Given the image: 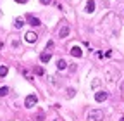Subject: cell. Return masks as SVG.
I'll list each match as a JSON object with an SVG mask.
<instances>
[{"mask_svg":"<svg viewBox=\"0 0 124 121\" xmlns=\"http://www.w3.org/2000/svg\"><path fill=\"white\" fill-rule=\"evenodd\" d=\"M102 119H103V112H102V111H98V109L90 111V114H88V121H102Z\"/></svg>","mask_w":124,"mask_h":121,"instance_id":"obj_1","label":"cell"},{"mask_svg":"<svg viewBox=\"0 0 124 121\" xmlns=\"http://www.w3.org/2000/svg\"><path fill=\"white\" fill-rule=\"evenodd\" d=\"M36 102H38L36 95H28V97H26V100H24V105L29 109V107H33V105H36Z\"/></svg>","mask_w":124,"mask_h":121,"instance_id":"obj_2","label":"cell"},{"mask_svg":"<svg viewBox=\"0 0 124 121\" xmlns=\"http://www.w3.org/2000/svg\"><path fill=\"white\" fill-rule=\"evenodd\" d=\"M24 40H26L28 43H35V42L38 40V35H36V33H33V31H28V33L24 35Z\"/></svg>","mask_w":124,"mask_h":121,"instance_id":"obj_3","label":"cell"},{"mask_svg":"<svg viewBox=\"0 0 124 121\" xmlns=\"http://www.w3.org/2000/svg\"><path fill=\"white\" fill-rule=\"evenodd\" d=\"M107 99H108V94L107 92H97L95 94V100L97 102H105Z\"/></svg>","mask_w":124,"mask_h":121,"instance_id":"obj_4","label":"cell"},{"mask_svg":"<svg viewBox=\"0 0 124 121\" xmlns=\"http://www.w3.org/2000/svg\"><path fill=\"white\" fill-rule=\"evenodd\" d=\"M67 35H69V26L64 24V26L60 28V31H59V38H66Z\"/></svg>","mask_w":124,"mask_h":121,"instance_id":"obj_5","label":"cell"},{"mask_svg":"<svg viewBox=\"0 0 124 121\" xmlns=\"http://www.w3.org/2000/svg\"><path fill=\"white\" fill-rule=\"evenodd\" d=\"M28 23H29L31 26H40V24H41V21H40L38 17H35V16H28Z\"/></svg>","mask_w":124,"mask_h":121,"instance_id":"obj_6","label":"cell"},{"mask_svg":"<svg viewBox=\"0 0 124 121\" xmlns=\"http://www.w3.org/2000/svg\"><path fill=\"white\" fill-rule=\"evenodd\" d=\"M52 59V55H50V52H45V54H41L40 55V60H41V62L43 64H46V62H48V60Z\"/></svg>","mask_w":124,"mask_h":121,"instance_id":"obj_7","label":"cell"},{"mask_svg":"<svg viewBox=\"0 0 124 121\" xmlns=\"http://www.w3.org/2000/svg\"><path fill=\"white\" fill-rule=\"evenodd\" d=\"M93 10H95V2H93V0H88V2H86V12L91 14Z\"/></svg>","mask_w":124,"mask_h":121,"instance_id":"obj_8","label":"cell"},{"mask_svg":"<svg viewBox=\"0 0 124 121\" xmlns=\"http://www.w3.org/2000/svg\"><path fill=\"white\" fill-rule=\"evenodd\" d=\"M71 54H72L74 57H81V55H83V50H81L79 47H72V49H71Z\"/></svg>","mask_w":124,"mask_h":121,"instance_id":"obj_9","label":"cell"},{"mask_svg":"<svg viewBox=\"0 0 124 121\" xmlns=\"http://www.w3.org/2000/svg\"><path fill=\"white\" fill-rule=\"evenodd\" d=\"M57 68H59L60 71H64V69L67 68V62H66L64 59H59V60H57Z\"/></svg>","mask_w":124,"mask_h":121,"instance_id":"obj_10","label":"cell"},{"mask_svg":"<svg viewBox=\"0 0 124 121\" xmlns=\"http://www.w3.org/2000/svg\"><path fill=\"white\" fill-rule=\"evenodd\" d=\"M9 92H10V88H9V86H0V97H5Z\"/></svg>","mask_w":124,"mask_h":121,"instance_id":"obj_11","label":"cell"},{"mask_svg":"<svg viewBox=\"0 0 124 121\" xmlns=\"http://www.w3.org/2000/svg\"><path fill=\"white\" fill-rule=\"evenodd\" d=\"M14 26H16V28H17V29H21V28L24 26V21H23L21 17H17V19H16V21H14Z\"/></svg>","mask_w":124,"mask_h":121,"instance_id":"obj_12","label":"cell"},{"mask_svg":"<svg viewBox=\"0 0 124 121\" xmlns=\"http://www.w3.org/2000/svg\"><path fill=\"white\" fill-rule=\"evenodd\" d=\"M7 73H9L7 66H0V78H4V76H7Z\"/></svg>","mask_w":124,"mask_h":121,"instance_id":"obj_13","label":"cell"},{"mask_svg":"<svg viewBox=\"0 0 124 121\" xmlns=\"http://www.w3.org/2000/svg\"><path fill=\"white\" fill-rule=\"evenodd\" d=\"M43 118H45V114H43V112H40V114L36 116V121H43Z\"/></svg>","mask_w":124,"mask_h":121,"instance_id":"obj_14","label":"cell"},{"mask_svg":"<svg viewBox=\"0 0 124 121\" xmlns=\"http://www.w3.org/2000/svg\"><path fill=\"white\" fill-rule=\"evenodd\" d=\"M35 73H36V74H43V69H41V68H35Z\"/></svg>","mask_w":124,"mask_h":121,"instance_id":"obj_15","label":"cell"},{"mask_svg":"<svg viewBox=\"0 0 124 121\" xmlns=\"http://www.w3.org/2000/svg\"><path fill=\"white\" fill-rule=\"evenodd\" d=\"M40 2H41L43 5H48V4H52V0H40Z\"/></svg>","mask_w":124,"mask_h":121,"instance_id":"obj_16","label":"cell"},{"mask_svg":"<svg viewBox=\"0 0 124 121\" xmlns=\"http://www.w3.org/2000/svg\"><path fill=\"white\" fill-rule=\"evenodd\" d=\"M91 85H93V88H95L97 85H100V80H93V83H91Z\"/></svg>","mask_w":124,"mask_h":121,"instance_id":"obj_17","label":"cell"},{"mask_svg":"<svg viewBox=\"0 0 124 121\" xmlns=\"http://www.w3.org/2000/svg\"><path fill=\"white\" fill-rule=\"evenodd\" d=\"M121 92H122V95H124V81L121 83Z\"/></svg>","mask_w":124,"mask_h":121,"instance_id":"obj_18","label":"cell"},{"mask_svg":"<svg viewBox=\"0 0 124 121\" xmlns=\"http://www.w3.org/2000/svg\"><path fill=\"white\" fill-rule=\"evenodd\" d=\"M16 2H19V4H26V0H16Z\"/></svg>","mask_w":124,"mask_h":121,"instance_id":"obj_19","label":"cell"},{"mask_svg":"<svg viewBox=\"0 0 124 121\" xmlns=\"http://www.w3.org/2000/svg\"><path fill=\"white\" fill-rule=\"evenodd\" d=\"M119 121H124V118H121V119H119Z\"/></svg>","mask_w":124,"mask_h":121,"instance_id":"obj_20","label":"cell"}]
</instances>
